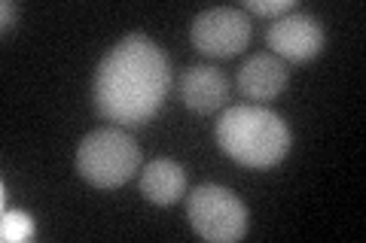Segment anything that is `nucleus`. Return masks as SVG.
I'll list each match as a JSON object with an SVG mask.
<instances>
[{"mask_svg": "<svg viewBox=\"0 0 366 243\" xmlns=\"http://www.w3.org/2000/svg\"><path fill=\"white\" fill-rule=\"evenodd\" d=\"M171 88V61L165 49L141 31L113 43L92 76V100L107 122L137 128L162 110Z\"/></svg>", "mask_w": 366, "mask_h": 243, "instance_id": "obj_1", "label": "nucleus"}, {"mask_svg": "<svg viewBox=\"0 0 366 243\" xmlns=\"http://www.w3.org/2000/svg\"><path fill=\"white\" fill-rule=\"evenodd\" d=\"M214 140L226 158L250 170H269L293 146L290 125L259 103H235L214 125Z\"/></svg>", "mask_w": 366, "mask_h": 243, "instance_id": "obj_2", "label": "nucleus"}, {"mask_svg": "<svg viewBox=\"0 0 366 243\" xmlns=\"http://www.w3.org/2000/svg\"><path fill=\"white\" fill-rule=\"evenodd\" d=\"M141 170V146L122 131L104 125L89 131L76 146V173L95 189H119Z\"/></svg>", "mask_w": 366, "mask_h": 243, "instance_id": "obj_3", "label": "nucleus"}, {"mask_svg": "<svg viewBox=\"0 0 366 243\" xmlns=\"http://www.w3.org/2000/svg\"><path fill=\"white\" fill-rule=\"evenodd\" d=\"M187 219L192 231L211 243H235L247 234L244 201L217 182H202L187 195Z\"/></svg>", "mask_w": 366, "mask_h": 243, "instance_id": "obj_4", "label": "nucleus"}, {"mask_svg": "<svg viewBox=\"0 0 366 243\" xmlns=\"http://www.w3.org/2000/svg\"><path fill=\"white\" fill-rule=\"evenodd\" d=\"M254 37V25L244 9L235 6H211L199 13L189 25V43L199 55L208 58H232L247 49Z\"/></svg>", "mask_w": 366, "mask_h": 243, "instance_id": "obj_5", "label": "nucleus"}, {"mask_svg": "<svg viewBox=\"0 0 366 243\" xmlns=\"http://www.w3.org/2000/svg\"><path fill=\"white\" fill-rule=\"evenodd\" d=\"M266 43H269L272 55H278L281 61L305 64L324 52L327 33H324V25H320L315 16L296 9V13H287V16L272 21L269 31H266Z\"/></svg>", "mask_w": 366, "mask_h": 243, "instance_id": "obj_6", "label": "nucleus"}, {"mask_svg": "<svg viewBox=\"0 0 366 243\" xmlns=\"http://www.w3.org/2000/svg\"><path fill=\"white\" fill-rule=\"evenodd\" d=\"M290 83V71L287 61H281L278 55L272 52H257L247 55L235 71V86L244 98H250L254 103L259 100H274Z\"/></svg>", "mask_w": 366, "mask_h": 243, "instance_id": "obj_7", "label": "nucleus"}, {"mask_svg": "<svg viewBox=\"0 0 366 243\" xmlns=\"http://www.w3.org/2000/svg\"><path fill=\"white\" fill-rule=\"evenodd\" d=\"M229 98V79L220 67L192 64L180 76V100L192 113H214L220 110Z\"/></svg>", "mask_w": 366, "mask_h": 243, "instance_id": "obj_8", "label": "nucleus"}, {"mask_svg": "<svg viewBox=\"0 0 366 243\" xmlns=\"http://www.w3.org/2000/svg\"><path fill=\"white\" fill-rule=\"evenodd\" d=\"M137 189H141L144 201H150L156 207H171L187 192V167L174 158H156L141 167Z\"/></svg>", "mask_w": 366, "mask_h": 243, "instance_id": "obj_9", "label": "nucleus"}, {"mask_svg": "<svg viewBox=\"0 0 366 243\" xmlns=\"http://www.w3.org/2000/svg\"><path fill=\"white\" fill-rule=\"evenodd\" d=\"M31 234H34V222L28 213H19V210L4 213V228H0V237L4 240H25Z\"/></svg>", "mask_w": 366, "mask_h": 243, "instance_id": "obj_10", "label": "nucleus"}, {"mask_svg": "<svg viewBox=\"0 0 366 243\" xmlns=\"http://www.w3.org/2000/svg\"><path fill=\"white\" fill-rule=\"evenodd\" d=\"M300 4L296 0H244V13H257V16H272L281 19L287 13H296Z\"/></svg>", "mask_w": 366, "mask_h": 243, "instance_id": "obj_11", "label": "nucleus"}, {"mask_svg": "<svg viewBox=\"0 0 366 243\" xmlns=\"http://www.w3.org/2000/svg\"><path fill=\"white\" fill-rule=\"evenodd\" d=\"M16 13H19V6L13 4V0H4V6H0V28H4V33L9 31V28H16Z\"/></svg>", "mask_w": 366, "mask_h": 243, "instance_id": "obj_12", "label": "nucleus"}]
</instances>
